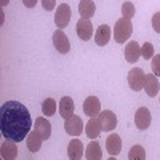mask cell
<instances>
[{
	"instance_id": "cell-19",
	"label": "cell",
	"mask_w": 160,
	"mask_h": 160,
	"mask_svg": "<svg viewBox=\"0 0 160 160\" xmlns=\"http://www.w3.org/2000/svg\"><path fill=\"white\" fill-rule=\"evenodd\" d=\"M96 11V5L93 0H80L78 3V13H80V18H85L90 19Z\"/></svg>"
},
{
	"instance_id": "cell-22",
	"label": "cell",
	"mask_w": 160,
	"mask_h": 160,
	"mask_svg": "<svg viewBox=\"0 0 160 160\" xmlns=\"http://www.w3.org/2000/svg\"><path fill=\"white\" fill-rule=\"evenodd\" d=\"M85 157L88 160H101L102 158V152H101V146L98 141H91L87 149H85Z\"/></svg>"
},
{
	"instance_id": "cell-6",
	"label": "cell",
	"mask_w": 160,
	"mask_h": 160,
	"mask_svg": "<svg viewBox=\"0 0 160 160\" xmlns=\"http://www.w3.org/2000/svg\"><path fill=\"white\" fill-rule=\"evenodd\" d=\"M53 45H55V48H56L59 53H62V55L69 53V50H71V43H69L68 35L62 32V29H58L55 34H53Z\"/></svg>"
},
{
	"instance_id": "cell-12",
	"label": "cell",
	"mask_w": 160,
	"mask_h": 160,
	"mask_svg": "<svg viewBox=\"0 0 160 160\" xmlns=\"http://www.w3.org/2000/svg\"><path fill=\"white\" fill-rule=\"evenodd\" d=\"M0 154H2V158L3 160H13L18 157V146L15 141H10V139H5L0 146Z\"/></svg>"
},
{
	"instance_id": "cell-21",
	"label": "cell",
	"mask_w": 160,
	"mask_h": 160,
	"mask_svg": "<svg viewBox=\"0 0 160 160\" xmlns=\"http://www.w3.org/2000/svg\"><path fill=\"white\" fill-rule=\"evenodd\" d=\"M42 141H43V138L40 136L35 130H32L28 135V138H26V144H28V149L31 152H37L40 148H42Z\"/></svg>"
},
{
	"instance_id": "cell-23",
	"label": "cell",
	"mask_w": 160,
	"mask_h": 160,
	"mask_svg": "<svg viewBox=\"0 0 160 160\" xmlns=\"http://www.w3.org/2000/svg\"><path fill=\"white\" fill-rule=\"evenodd\" d=\"M42 112H43V115H55V112H56V101L53 98H47L42 102Z\"/></svg>"
},
{
	"instance_id": "cell-29",
	"label": "cell",
	"mask_w": 160,
	"mask_h": 160,
	"mask_svg": "<svg viewBox=\"0 0 160 160\" xmlns=\"http://www.w3.org/2000/svg\"><path fill=\"white\" fill-rule=\"evenodd\" d=\"M42 7H43V10H47V11L55 10V7H56V0H42Z\"/></svg>"
},
{
	"instance_id": "cell-9",
	"label": "cell",
	"mask_w": 160,
	"mask_h": 160,
	"mask_svg": "<svg viewBox=\"0 0 160 160\" xmlns=\"http://www.w3.org/2000/svg\"><path fill=\"white\" fill-rule=\"evenodd\" d=\"M135 125L138 130H148L151 125V112L148 108H139L135 114Z\"/></svg>"
},
{
	"instance_id": "cell-26",
	"label": "cell",
	"mask_w": 160,
	"mask_h": 160,
	"mask_svg": "<svg viewBox=\"0 0 160 160\" xmlns=\"http://www.w3.org/2000/svg\"><path fill=\"white\" fill-rule=\"evenodd\" d=\"M141 56L144 59H152V56H154V45L151 42H146L141 47Z\"/></svg>"
},
{
	"instance_id": "cell-13",
	"label": "cell",
	"mask_w": 160,
	"mask_h": 160,
	"mask_svg": "<svg viewBox=\"0 0 160 160\" xmlns=\"http://www.w3.org/2000/svg\"><path fill=\"white\" fill-rule=\"evenodd\" d=\"M101 131H102V127H101V120L99 117H90L88 120V123L85 127V133H87V136L90 139H96L99 135H101Z\"/></svg>"
},
{
	"instance_id": "cell-3",
	"label": "cell",
	"mask_w": 160,
	"mask_h": 160,
	"mask_svg": "<svg viewBox=\"0 0 160 160\" xmlns=\"http://www.w3.org/2000/svg\"><path fill=\"white\" fill-rule=\"evenodd\" d=\"M71 18H72V10L68 3H61L55 13V22L58 26V29H64L68 28L69 22H71Z\"/></svg>"
},
{
	"instance_id": "cell-1",
	"label": "cell",
	"mask_w": 160,
	"mask_h": 160,
	"mask_svg": "<svg viewBox=\"0 0 160 160\" xmlns=\"http://www.w3.org/2000/svg\"><path fill=\"white\" fill-rule=\"evenodd\" d=\"M32 128V117L26 106L18 101H7L0 108V131L5 139L19 142L28 138Z\"/></svg>"
},
{
	"instance_id": "cell-2",
	"label": "cell",
	"mask_w": 160,
	"mask_h": 160,
	"mask_svg": "<svg viewBox=\"0 0 160 160\" xmlns=\"http://www.w3.org/2000/svg\"><path fill=\"white\" fill-rule=\"evenodd\" d=\"M131 32H133L131 21L127 19V18H120L115 22V26H114V40L117 43H123V42H127V40L130 38Z\"/></svg>"
},
{
	"instance_id": "cell-20",
	"label": "cell",
	"mask_w": 160,
	"mask_h": 160,
	"mask_svg": "<svg viewBox=\"0 0 160 160\" xmlns=\"http://www.w3.org/2000/svg\"><path fill=\"white\" fill-rule=\"evenodd\" d=\"M74 109H75V106H74V101L71 99V96H64L59 101V114L64 120L74 115Z\"/></svg>"
},
{
	"instance_id": "cell-17",
	"label": "cell",
	"mask_w": 160,
	"mask_h": 160,
	"mask_svg": "<svg viewBox=\"0 0 160 160\" xmlns=\"http://www.w3.org/2000/svg\"><path fill=\"white\" fill-rule=\"evenodd\" d=\"M106 149H108V152L111 155L120 154V151H122V139H120V136L117 133H112V135H109V138L106 139Z\"/></svg>"
},
{
	"instance_id": "cell-25",
	"label": "cell",
	"mask_w": 160,
	"mask_h": 160,
	"mask_svg": "<svg viewBox=\"0 0 160 160\" xmlns=\"http://www.w3.org/2000/svg\"><path fill=\"white\" fill-rule=\"evenodd\" d=\"M135 13H136V8H135V5H133L131 2H125L122 5V18L131 19L133 16H135Z\"/></svg>"
},
{
	"instance_id": "cell-30",
	"label": "cell",
	"mask_w": 160,
	"mask_h": 160,
	"mask_svg": "<svg viewBox=\"0 0 160 160\" xmlns=\"http://www.w3.org/2000/svg\"><path fill=\"white\" fill-rule=\"evenodd\" d=\"M22 3H24V7H28V8H34L37 5V0H22Z\"/></svg>"
},
{
	"instance_id": "cell-28",
	"label": "cell",
	"mask_w": 160,
	"mask_h": 160,
	"mask_svg": "<svg viewBox=\"0 0 160 160\" xmlns=\"http://www.w3.org/2000/svg\"><path fill=\"white\" fill-rule=\"evenodd\" d=\"M152 28H154V31H155V32H158V34H160V11H158V13H155V15L152 16Z\"/></svg>"
},
{
	"instance_id": "cell-8",
	"label": "cell",
	"mask_w": 160,
	"mask_h": 160,
	"mask_svg": "<svg viewBox=\"0 0 160 160\" xmlns=\"http://www.w3.org/2000/svg\"><path fill=\"white\" fill-rule=\"evenodd\" d=\"M99 120H101V127H102V131H112L115 130L117 127V117L112 111H101L98 114Z\"/></svg>"
},
{
	"instance_id": "cell-15",
	"label": "cell",
	"mask_w": 160,
	"mask_h": 160,
	"mask_svg": "<svg viewBox=\"0 0 160 160\" xmlns=\"http://www.w3.org/2000/svg\"><path fill=\"white\" fill-rule=\"evenodd\" d=\"M34 130L38 133L43 139H48L51 136V123L45 117H37L34 122Z\"/></svg>"
},
{
	"instance_id": "cell-16",
	"label": "cell",
	"mask_w": 160,
	"mask_h": 160,
	"mask_svg": "<svg viewBox=\"0 0 160 160\" xmlns=\"http://www.w3.org/2000/svg\"><path fill=\"white\" fill-rule=\"evenodd\" d=\"M111 40V29L108 24H101L99 28L96 29V34H95V42L98 47H106Z\"/></svg>"
},
{
	"instance_id": "cell-10",
	"label": "cell",
	"mask_w": 160,
	"mask_h": 160,
	"mask_svg": "<svg viewBox=\"0 0 160 160\" xmlns=\"http://www.w3.org/2000/svg\"><path fill=\"white\" fill-rule=\"evenodd\" d=\"M77 35L87 42L93 37V24L90 22V19H85V18H80L78 22H77Z\"/></svg>"
},
{
	"instance_id": "cell-4",
	"label": "cell",
	"mask_w": 160,
	"mask_h": 160,
	"mask_svg": "<svg viewBox=\"0 0 160 160\" xmlns=\"http://www.w3.org/2000/svg\"><path fill=\"white\" fill-rule=\"evenodd\" d=\"M144 72L141 68H133L130 72H128V85L133 91H139L142 90V85H144Z\"/></svg>"
},
{
	"instance_id": "cell-27",
	"label": "cell",
	"mask_w": 160,
	"mask_h": 160,
	"mask_svg": "<svg viewBox=\"0 0 160 160\" xmlns=\"http://www.w3.org/2000/svg\"><path fill=\"white\" fill-rule=\"evenodd\" d=\"M152 71L157 77H160V55H154L152 56Z\"/></svg>"
},
{
	"instance_id": "cell-24",
	"label": "cell",
	"mask_w": 160,
	"mask_h": 160,
	"mask_svg": "<svg viewBox=\"0 0 160 160\" xmlns=\"http://www.w3.org/2000/svg\"><path fill=\"white\" fill-rule=\"evenodd\" d=\"M130 160H146V151L142 146H133L128 154Z\"/></svg>"
},
{
	"instance_id": "cell-11",
	"label": "cell",
	"mask_w": 160,
	"mask_h": 160,
	"mask_svg": "<svg viewBox=\"0 0 160 160\" xmlns=\"http://www.w3.org/2000/svg\"><path fill=\"white\" fill-rule=\"evenodd\" d=\"M139 56H141V47H139V43L136 42V40L128 42L127 47H125V59L128 62H131V64H135V62H138Z\"/></svg>"
},
{
	"instance_id": "cell-18",
	"label": "cell",
	"mask_w": 160,
	"mask_h": 160,
	"mask_svg": "<svg viewBox=\"0 0 160 160\" xmlns=\"http://www.w3.org/2000/svg\"><path fill=\"white\" fill-rule=\"evenodd\" d=\"M68 157L71 160H80L83 157V144L80 139H72L68 146Z\"/></svg>"
},
{
	"instance_id": "cell-31",
	"label": "cell",
	"mask_w": 160,
	"mask_h": 160,
	"mask_svg": "<svg viewBox=\"0 0 160 160\" xmlns=\"http://www.w3.org/2000/svg\"><path fill=\"white\" fill-rule=\"evenodd\" d=\"M8 3H10V0H0V5H2V7H5Z\"/></svg>"
},
{
	"instance_id": "cell-14",
	"label": "cell",
	"mask_w": 160,
	"mask_h": 160,
	"mask_svg": "<svg viewBox=\"0 0 160 160\" xmlns=\"http://www.w3.org/2000/svg\"><path fill=\"white\" fill-rule=\"evenodd\" d=\"M83 112L88 117H96L101 112V102L96 96H88L83 102Z\"/></svg>"
},
{
	"instance_id": "cell-5",
	"label": "cell",
	"mask_w": 160,
	"mask_h": 160,
	"mask_svg": "<svg viewBox=\"0 0 160 160\" xmlns=\"http://www.w3.org/2000/svg\"><path fill=\"white\" fill-rule=\"evenodd\" d=\"M64 128L71 136H78V135L83 133V122L78 115H71L69 118H66Z\"/></svg>"
},
{
	"instance_id": "cell-7",
	"label": "cell",
	"mask_w": 160,
	"mask_h": 160,
	"mask_svg": "<svg viewBox=\"0 0 160 160\" xmlns=\"http://www.w3.org/2000/svg\"><path fill=\"white\" fill-rule=\"evenodd\" d=\"M142 90L148 93L149 98H154L158 95V90H160V83H158V78L155 74H148L144 75V85Z\"/></svg>"
}]
</instances>
